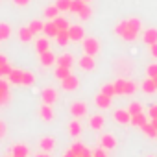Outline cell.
Masks as SVG:
<instances>
[{
    "label": "cell",
    "instance_id": "1",
    "mask_svg": "<svg viewBox=\"0 0 157 157\" xmlns=\"http://www.w3.org/2000/svg\"><path fill=\"white\" fill-rule=\"evenodd\" d=\"M82 46H83V54L93 56V57L100 52V41H98L96 37H83Z\"/></svg>",
    "mask_w": 157,
    "mask_h": 157
},
{
    "label": "cell",
    "instance_id": "2",
    "mask_svg": "<svg viewBox=\"0 0 157 157\" xmlns=\"http://www.w3.org/2000/svg\"><path fill=\"white\" fill-rule=\"evenodd\" d=\"M68 111H70L72 118H82V117H85V115L89 113V107H87L85 102H74Z\"/></svg>",
    "mask_w": 157,
    "mask_h": 157
},
{
    "label": "cell",
    "instance_id": "3",
    "mask_svg": "<svg viewBox=\"0 0 157 157\" xmlns=\"http://www.w3.org/2000/svg\"><path fill=\"white\" fill-rule=\"evenodd\" d=\"M78 87H80V78L74 76V74H70V76H67V78H65V80H61V89H63V91H67V93L76 91Z\"/></svg>",
    "mask_w": 157,
    "mask_h": 157
},
{
    "label": "cell",
    "instance_id": "4",
    "mask_svg": "<svg viewBox=\"0 0 157 157\" xmlns=\"http://www.w3.org/2000/svg\"><path fill=\"white\" fill-rule=\"evenodd\" d=\"M67 32H68L70 43H78V41H83V37H85V32H83V28H82L80 24H70Z\"/></svg>",
    "mask_w": 157,
    "mask_h": 157
},
{
    "label": "cell",
    "instance_id": "5",
    "mask_svg": "<svg viewBox=\"0 0 157 157\" xmlns=\"http://www.w3.org/2000/svg\"><path fill=\"white\" fill-rule=\"evenodd\" d=\"M41 100H43V104H46V105L56 104V102H57V91L52 89V87L43 89V91H41Z\"/></svg>",
    "mask_w": 157,
    "mask_h": 157
},
{
    "label": "cell",
    "instance_id": "6",
    "mask_svg": "<svg viewBox=\"0 0 157 157\" xmlns=\"http://www.w3.org/2000/svg\"><path fill=\"white\" fill-rule=\"evenodd\" d=\"M98 144L104 148V150H113L117 146V137L113 133H104L100 139H98Z\"/></svg>",
    "mask_w": 157,
    "mask_h": 157
},
{
    "label": "cell",
    "instance_id": "7",
    "mask_svg": "<svg viewBox=\"0 0 157 157\" xmlns=\"http://www.w3.org/2000/svg\"><path fill=\"white\" fill-rule=\"evenodd\" d=\"M78 67H80L82 70H85V72H91V70H94V67H96V63H94V57H93V56H87V54H83V57H80V59H78Z\"/></svg>",
    "mask_w": 157,
    "mask_h": 157
},
{
    "label": "cell",
    "instance_id": "8",
    "mask_svg": "<svg viewBox=\"0 0 157 157\" xmlns=\"http://www.w3.org/2000/svg\"><path fill=\"white\" fill-rule=\"evenodd\" d=\"M113 120L118 122V124H122V126H126V124L131 122V115H129L128 109H115V113H113Z\"/></svg>",
    "mask_w": 157,
    "mask_h": 157
},
{
    "label": "cell",
    "instance_id": "9",
    "mask_svg": "<svg viewBox=\"0 0 157 157\" xmlns=\"http://www.w3.org/2000/svg\"><path fill=\"white\" fill-rule=\"evenodd\" d=\"M74 56L70 54V52H65V54H61L59 57H56V65H59V67H68V68H72L74 67Z\"/></svg>",
    "mask_w": 157,
    "mask_h": 157
},
{
    "label": "cell",
    "instance_id": "10",
    "mask_svg": "<svg viewBox=\"0 0 157 157\" xmlns=\"http://www.w3.org/2000/svg\"><path fill=\"white\" fill-rule=\"evenodd\" d=\"M111 100H113V96H107V94H104V93H98V94L94 96V104H96L100 109H109V107H111Z\"/></svg>",
    "mask_w": 157,
    "mask_h": 157
},
{
    "label": "cell",
    "instance_id": "11",
    "mask_svg": "<svg viewBox=\"0 0 157 157\" xmlns=\"http://www.w3.org/2000/svg\"><path fill=\"white\" fill-rule=\"evenodd\" d=\"M39 61L43 67H52L56 63V54L52 50H46V52H41L39 54Z\"/></svg>",
    "mask_w": 157,
    "mask_h": 157
},
{
    "label": "cell",
    "instance_id": "12",
    "mask_svg": "<svg viewBox=\"0 0 157 157\" xmlns=\"http://www.w3.org/2000/svg\"><path fill=\"white\" fill-rule=\"evenodd\" d=\"M10 153H11L13 157H28L30 150H28L26 144H13L11 150H10Z\"/></svg>",
    "mask_w": 157,
    "mask_h": 157
},
{
    "label": "cell",
    "instance_id": "13",
    "mask_svg": "<svg viewBox=\"0 0 157 157\" xmlns=\"http://www.w3.org/2000/svg\"><path fill=\"white\" fill-rule=\"evenodd\" d=\"M104 124H105L104 115H93V117L89 118V126H91L94 131H100V129L104 128Z\"/></svg>",
    "mask_w": 157,
    "mask_h": 157
},
{
    "label": "cell",
    "instance_id": "14",
    "mask_svg": "<svg viewBox=\"0 0 157 157\" xmlns=\"http://www.w3.org/2000/svg\"><path fill=\"white\" fill-rule=\"evenodd\" d=\"M39 148H41L43 151H52V150L56 148V139H54V137H43V139L39 140Z\"/></svg>",
    "mask_w": 157,
    "mask_h": 157
},
{
    "label": "cell",
    "instance_id": "15",
    "mask_svg": "<svg viewBox=\"0 0 157 157\" xmlns=\"http://www.w3.org/2000/svg\"><path fill=\"white\" fill-rule=\"evenodd\" d=\"M39 117H41V120H44V122L54 120V111H52V107L46 105V104H43L41 109H39Z\"/></svg>",
    "mask_w": 157,
    "mask_h": 157
},
{
    "label": "cell",
    "instance_id": "16",
    "mask_svg": "<svg viewBox=\"0 0 157 157\" xmlns=\"http://www.w3.org/2000/svg\"><path fill=\"white\" fill-rule=\"evenodd\" d=\"M142 41H144L146 44H153V43H157V30H155V28H148V30H144V33H142Z\"/></svg>",
    "mask_w": 157,
    "mask_h": 157
},
{
    "label": "cell",
    "instance_id": "17",
    "mask_svg": "<svg viewBox=\"0 0 157 157\" xmlns=\"http://www.w3.org/2000/svg\"><path fill=\"white\" fill-rule=\"evenodd\" d=\"M33 32L30 30V26H22L21 30H19V39H21V43H30L32 39H33Z\"/></svg>",
    "mask_w": 157,
    "mask_h": 157
},
{
    "label": "cell",
    "instance_id": "18",
    "mask_svg": "<svg viewBox=\"0 0 157 157\" xmlns=\"http://www.w3.org/2000/svg\"><path fill=\"white\" fill-rule=\"evenodd\" d=\"M43 32H44V35H46V37L56 39V35H57V32H59V30H57V26L54 24V21H48V22H44V30H43Z\"/></svg>",
    "mask_w": 157,
    "mask_h": 157
},
{
    "label": "cell",
    "instance_id": "19",
    "mask_svg": "<svg viewBox=\"0 0 157 157\" xmlns=\"http://www.w3.org/2000/svg\"><path fill=\"white\" fill-rule=\"evenodd\" d=\"M140 89H142L146 94H151V93H155V91H157V87H155V82L151 80V78H146V80L140 83Z\"/></svg>",
    "mask_w": 157,
    "mask_h": 157
},
{
    "label": "cell",
    "instance_id": "20",
    "mask_svg": "<svg viewBox=\"0 0 157 157\" xmlns=\"http://www.w3.org/2000/svg\"><path fill=\"white\" fill-rule=\"evenodd\" d=\"M68 133H70V137L78 139V137L82 135V124L78 122V120H72V122L68 124Z\"/></svg>",
    "mask_w": 157,
    "mask_h": 157
},
{
    "label": "cell",
    "instance_id": "21",
    "mask_svg": "<svg viewBox=\"0 0 157 157\" xmlns=\"http://www.w3.org/2000/svg\"><path fill=\"white\" fill-rule=\"evenodd\" d=\"M10 82L11 83H15V85H22V70L21 68H13L11 72H10Z\"/></svg>",
    "mask_w": 157,
    "mask_h": 157
},
{
    "label": "cell",
    "instance_id": "22",
    "mask_svg": "<svg viewBox=\"0 0 157 157\" xmlns=\"http://www.w3.org/2000/svg\"><path fill=\"white\" fill-rule=\"evenodd\" d=\"M56 43H57L59 46H67V44L70 43L68 32H67V30H59V32H57V35H56Z\"/></svg>",
    "mask_w": 157,
    "mask_h": 157
},
{
    "label": "cell",
    "instance_id": "23",
    "mask_svg": "<svg viewBox=\"0 0 157 157\" xmlns=\"http://www.w3.org/2000/svg\"><path fill=\"white\" fill-rule=\"evenodd\" d=\"M35 48H37L39 54L50 50V41H48V37H46V35H44V37H39V39L35 41Z\"/></svg>",
    "mask_w": 157,
    "mask_h": 157
},
{
    "label": "cell",
    "instance_id": "24",
    "mask_svg": "<svg viewBox=\"0 0 157 157\" xmlns=\"http://www.w3.org/2000/svg\"><path fill=\"white\" fill-rule=\"evenodd\" d=\"M70 74H72V72H70V68H68V67H59V65H57V67L54 68V76L57 78L59 82H61V80H65V78H67V76H70Z\"/></svg>",
    "mask_w": 157,
    "mask_h": 157
},
{
    "label": "cell",
    "instance_id": "25",
    "mask_svg": "<svg viewBox=\"0 0 157 157\" xmlns=\"http://www.w3.org/2000/svg\"><path fill=\"white\" fill-rule=\"evenodd\" d=\"M146 122H148L146 115H144V113H139V115H131V122H129V124H133L135 128H140V126H144Z\"/></svg>",
    "mask_w": 157,
    "mask_h": 157
},
{
    "label": "cell",
    "instance_id": "26",
    "mask_svg": "<svg viewBox=\"0 0 157 157\" xmlns=\"http://www.w3.org/2000/svg\"><path fill=\"white\" fill-rule=\"evenodd\" d=\"M11 35V26L8 22H0V41H8Z\"/></svg>",
    "mask_w": 157,
    "mask_h": 157
},
{
    "label": "cell",
    "instance_id": "27",
    "mask_svg": "<svg viewBox=\"0 0 157 157\" xmlns=\"http://www.w3.org/2000/svg\"><path fill=\"white\" fill-rule=\"evenodd\" d=\"M140 129H142V133H144L146 137H151V139H155V135H157V129L153 128V124H151V122H146L144 126H140Z\"/></svg>",
    "mask_w": 157,
    "mask_h": 157
},
{
    "label": "cell",
    "instance_id": "28",
    "mask_svg": "<svg viewBox=\"0 0 157 157\" xmlns=\"http://www.w3.org/2000/svg\"><path fill=\"white\" fill-rule=\"evenodd\" d=\"M59 13H61V11L56 8V4H54V6H48V8H44V17H46L48 21H54Z\"/></svg>",
    "mask_w": 157,
    "mask_h": 157
},
{
    "label": "cell",
    "instance_id": "29",
    "mask_svg": "<svg viewBox=\"0 0 157 157\" xmlns=\"http://www.w3.org/2000/svg\"><path fill=\"white\" fill-rule=\"evenodd\" d=\"M124 85H126V80H122V78H118L117 82H113V89H115V96L118 94H124Z\"/></svg>",
    "mask_w": 157,
    "mask_h": 157
},
{
    "label": "cell",
    "instance_id": "30",
    "mask_svg": "<svg viewBox=\"0 0 157 157\" xmlns=\"http://www.w3.org/2000/svg\"><path fill=\"white\" fill-rule=\"evenodd\" d=\"M33 83H35V76H33L32 72H26V70H22V85L30 87V85H33Z\"/></svg>",
    "mask_w": 157,
    "mask_h": 157
},
{
    "label": "cell",
    "instance_id": "31",
    "mask_svg": "<svg viewBox=\"0 0 157 157\" xmlns=\"http://www.w3.org/2000/svg\"><path fill=\"white\" fill-rule=\"evenodd\" d=\"M54 24L57 26V30H68V26H70V22L65 17H59V15L54 19Z\"/></svg>",
    "mask_w": 157,
    "mask_h": 157
},
{
    "label": "cell",
    "instance_id": "32",
    "mask_svg": "<svg viewBox=\"0 0 157 157\" xmlns=\"http://www.w3.org/2000/svg\"><path fill=\"white\" fill-rule=\"evenodd\" d=\"M28 26H30V30H32L33 33H41V32L44 30V22H43V21H32Z\"/></svg>",
    "mask_w": 157,
    "mask_h": 157
},
{
    "label": "cell",
    "instance_id": "33",
    "mask_svg": "<svg viewBox=\"0 0 157 157\" xmlns=\"http://www.w3.org/2000/svg\"><path fill=\"white\" fill-rule=\"evenodd\" d=\"M128 21V26L131 28V30H135V32H140V28H142V22H140V19H137V17H131V19H126Z\"/></svg>",
    "mask_w": 157,
    "mask_h": 157
},
{
    "label": "cell",
    "instance_id": "34",
    "mask_svg": "<svg viewBox=\"0 0 157 157\" xmlns=\"http://www.w3.org/2000/svg\"><path fill=\"white\" fill-rule=\"evenodd\" d=\"M76 15H78V17H80L82 21H87V19H91V15H93V11H91V8H89V6L85 4V6H83V8H82L80 11H78Z\"/></svg>",
    "mask_w": 157,
    "mask_h": 157
},
{
    "label": "cell",
    "instance_id": "35",
    "mask_svg": "<svg viewBox=\"0 0 157 157\" xmlns=\"http://www.w3.org/2000/svg\"><path fill=\"white\" fill-rule=\"evenodd\" d=\"M87 2H83V0H72V2H70V13H78V11H80L83 6H85Z\"/></svg>",
    "mask_w": 157,
    "mask_h": 157
},
{
    "label": "cell",
    "instance_id": "36",
    "mask_svg": "<svg viewBox=\"0 0 157 157\" xmlns=\"http://www.w3.org/2000/svg\"><path fill=\"white\" fill-rule=\"evenodd\" d=\"M137 91V83L131 82V80H126V85H124V94H135Z\"/></svg>",
    "mask_w": 157,
    "mask_h": 157
},
{
    "label": "cell",
    "instance_id": "37",
    "mask_svg": "<svg viewBox=\"0 0 157 157\" xmlns=\"http://www.w3.org/2000/svg\"><path fill=\"white\" fill-rule=\"evenodd\" d=\"M128 111H129V115H139V113H142V104L131 102V104L128 105Z\"/></svg>",
    "mask_w": 157,
    "mask_h": 157
},
{
    "label": "cell",
    "instance_id": "38",
    "mask_svg": "<svg viewBox=\"0 0 157 157\" xmlns=\"http://www.w3.org/2000/svg\"><path fill=\"white\" fill-rule=\"evenodd\" d=\"M70 2L72 0H56V8L59 11H68L70 10Z\"/></svg>",
    "mask_w": 157,
    "mask_h": 157
},
{
    "label": "cell",
    "instance_id": "39",
    "mask_svg": "<svg viewBox=\"0 0 157 157\" xmlns=\"http://www.w3.org/2000/svg\"><path fill=\"white\" fill-rule=\"evenodd\" d=\"M157 76V63H151V65H148L146 67V78H153Z\"/></svg>",
    "mask_w": 157,
    "mask_h": 157
},
{
    "label": "cell",
    "instance_id": "40",
    "mask_svg": "<svg viewBox=\"0 0 157 157\" xmlns=\"http://www.w3.org/2000/svg\"><path fill=\"white\" fill-rule=\"evenodd\" d=\"M100 93H104V94H107V96H115L113 83H104V85H102V89H100Z\"/></svg>",
    "mask_w": 157,
    "mask_h": 157
},
{
    "label": "cell",
    "instance_id": "41",
    "mask_svg": "<svg viewBox=\"0 0 157 157\" xmlns=\"http://www.w3.org/2000/svg\"><path fill=\"white\" fill-rule=\"evenodd\" d=\"M13 68L10 67V63H4V65H0V78H4V76H10Z\"/></svg>",
    "mask_w": 157,
    "mask_h": 157
},
{
    "label": "cell",
    "instance_id": "42",
    "mask_svg": "<svg viewBox=\"0 0 157 157\" xmlns=\"http://www.w3.org/2000/svg\"><path fill=\"white\" fill-rule=\"evenodd\" d=\"M70 150H72V151H74V153H76V155H78V153H82V151H83V150H85V146H83V144H82V142H74V144H72V146H70Z\"/></svg>",
    "mask_w": 157,
    "mask_h": 157
},
{
    "label": "cell",
    "instance_id": "43",
    "mask_svg": "<svg viewBox=\"0 0 157 157\" xmlns=\"http://www.w3.org/2000/svg\"><path fill=\"white\" fill-rule=\"evenodd\" d=\"M124 30H126V21H120V22H118V24L115 26V33H117V35L120 37V35L124 33Z\"/></svg>",
    "mask_w": 157,
    "mask_h": 157
},
{
    "label": "cell",
    "instance_id": "44",
    "mask_svg": "<svg viewBox=\"0 0 157 157\" xmlns=\"http://www.w3.org/2000/svg\"><path fill=\"white\" fill-rule=\"evenodd\" d=\"M0 93H2V94H8L10 93V85H8V82L2 80V78H0Z\"/></svg>",
    "mask_w": 157,
    "mask_h": 157
},
{
    "label": "cell",
    "instance_id": "45",
    "mask_svg": "<svg viewBox=\"0 0 157 157\" xmlns=\"http://www.w3.org/2000/svg\"><path fill=\"white\" fill-rule=\"evenodd\" d=\"M8 133V128H6V122L4 120H0V139H4Z\"/></svg>",
    "mask_w": 157,
    "mask_h": 157
},
{
    "label": "cell",
    "instance_id": "46",
    "mask_svg": "<svg viewBox=\"0 0 157 157\" xmlns=\"http://www.w3.org/2000/svg\"><path fill=\"white\" fill-rule=\"evenodd\" d=\"M93 157H107V155H105V150L100 146L98 150H94V151H93Z\"/></svg>",
    "mask_w": 157,
    "mask_h": 157
},
{
    "label": "cell",
    "instance_id": "47",
    "mask_svg": "<svg viewBox=\"0 0 157 157\" xmlns=\"http://www.w3.org/2000/svg\"><path fill=\"white\" fill-rule=\"evenodd\" d=\"M148 117H150V118H157V104L148 109Z\"/></svg>",
    "mask_w": 157,
    "mask_h": 157
},
{
    "label": "cell",
    "instance_id": "48",
    "mask_svg": "<svg viewBox=\"0 0 157 157\" xmlns=\"http://www.w3.org/2000/svg\"><path fill=\"white\" fill-rule=\"evenodd\" d=\"M11 2L15 4V6H21V8H24V6H28L32 0H11Z\"/></svg>",
    "mask_w": 157,
    "mask_h": 157
},
{
    "label": "cell",
    "instance_id": "49",
    "mask_svg": "<svg viewBox=\"0 0 157 157\" xmlns=\"http://www.w3.org/2000/svg\"><path fill=\"white\" fill-rule=\"evenodd\" d=\"M150 54H151V57H153V59H157V43L150 44Z\"/></svg>",
    "mask_w": 157,
    "mask_h": 157
},
{
    "label": "cell",
    "instance_id": "50",
    "mask_svg": "<svg viewBox=\"0 0 157 157\" xmlns=\"http://www.w3.org/2000/svg\"><path fill=\"white\" fill-rule=\"evenodd\" d=\"M10 102V93L8 94H2L0 93V105H4V104H8Z\"/></svg>",
    "mask_w": 157,
    "mask_h": 157
},
{
    "label": "cell",
    "instance_id": "51",
    "mask_svg": "<svg viewBox=\"0 0 157 157\" xmlns=\"http://www.w3.org/2000/svg\"><path fill=\"white\" fill-rule=\"evenodd\" d=\"M63 157H76V153H74L72 150H67V151L63 153Z\"/></svg>",
    "mask_w": 157,
    "mask_h": 157
},
{
    "label": "cell",
    "instance_id": "52",
    "mask_svg": "<svg viewBox=\"0 0 157 157\" xmlns=\"http://www.w3.org/2000/svg\"><path fill=\"white\" fill-rule=\"evenodd\" d=\"M4 63H8V59H6V56L0 54V65H4Z\"/></svg>",
    "mask_w": 157,
    "mask_h": 157
},
{
    "label": "cell",
    "instance_id": "53",
    "mask_svg": "<svg viewBox=\"0 0 157 157\" xmlns=\"http://www.w3.org/2000/svg\"><path fill=\"white\" fill-rule=\"evenodd\" d=\"M35 157H50V155H48V151H43V153H37Z\"/></svg>",
    "mask_w": 157,
    "mask_h": 157
},
{
    "label": "cell",
    "instance_id": "54",
    "mask_svg": "<svg viewBox=\"0 0 157 157\" xmlns=\"http://www.w3.org/2000/svg\"><path fill=\"white\" fill-rule=\"evenodd\" d=\"M151 124H153V128L157 129V118H151Z\"/></svg>",
    "mask_w": 157,
    "mask_h": 157
},
{
    "label": "cell",
    "instance_id": "55",
    "mask_svg": "<svg viewBox=\"0 0 157 157\" xmlns=\"http://www.w3.org/2000/svg\"><path fill=\"white\" fill-rule=\"evenodd\" d=\"M153 82H155V87H157V76H155V78H153Z\"/></svg>",
    "mask_w": 157,
    "mask_h": 157
},
{
    "label": "cell",
    "instance_id": "56",
    "mask_svg": "<svg viewBox=\"0 0 157 157\" xmlns=\"http://www.w3.org/2000/svg\"><path fill=\"white\" fill-rule=\"evenodd\" d=\"M83 2H87V4H89V2H91V0H83Z\"/></svg>",
    "mask_w": 157,
    "mask_h": 157
},
{
    "label": "cell",
    "instance_id": "57",
    "mask_svg": "<svg viewBox=\"0 0 157 157\" xmlns=\"http://www.w3.org/2000/svg\"><path fill=\"white\" fill-rule=\"evenodd\" d=\"M148 157H157V155H148Z\"/></svg>",
    "mask_w": 157,
    "mask_h": 157
},
{
    "label": "cell",
    "instance_id": "58",
    "mask_svg": "<svg viewBox=\"0 0 157 157\" xmlns=\"http://www.w3.org/2000/svg\"><path fill=\"white\" fill-rule=\"evenodd\" d=\"M6 157H13V155H6Z\"/></svg>",
    "mask_w": 157,
    "mask_h": 157
},
{
    "label": "cell",
    "instance_id": "59",
    "mask_svg": "<svg viewBox=\"0 0 157 157\" xmlns=\"http://www.w3.org/2000/svg\"><path fill=\"white\" fill-rule=\"evenodd\" d=\"M155 139H157V135H155Z\"/></svg>",
    "mask_w": 157,
    "mask_h": 157
},
{
    "label": "cell",
    "instance_id": "60",
    "mask_svg": "<svg viewBox=\"0 0 157 157\" xmlns=\"http://www.w3.org/2000/svg\"><path fill=\"white\" fill-rule=\"evenodd\" d=\"M91 157H93V155H91Z\"/></svg>",
    "mask_w": 157,
    "mask_h": 157
}]
</instances>
